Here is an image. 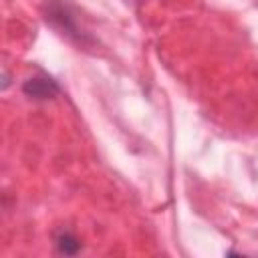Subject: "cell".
Masks as SVG:
<instances>
[{
  "label": "cell",
  "mask_w": 258,
  "mask_h": 258,
  "mask_svg": "<svg viewBox=\"0 0 258 258\" xmlns=\"http://www.w3.org/2000/svg\"><path fill=\"white\" fill-rule=\"evenodd\" d=\"M24 93L30 97H36V99H46V97H52L54 93H58V87L50 79H28L24 85Z\"/></svg>",
  "instance_id": "6da1fadb"
},
{
  "label": "cell",
  "mask_w": 258,
  "mask_h": 258,
  "mask_svg": "<svg viewBox=\"0 0 258 258\" xmlns=\"http://www.w3.org/2000/svg\"><path fill=\"white\" fill-rule=\"evenodd\" d=\"M56 246H58V252L60 254H77L79 252V248H81V244H79V240L73 236V234H69V232H62L58 238H56Z\"/></svg>",
  "instance_id": "7a4b0ae2"
}]
</instances>
